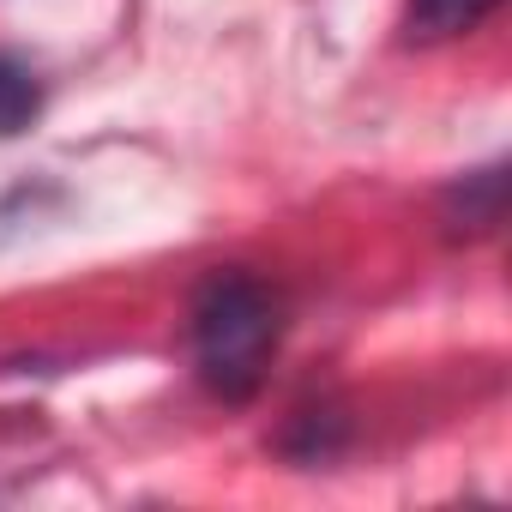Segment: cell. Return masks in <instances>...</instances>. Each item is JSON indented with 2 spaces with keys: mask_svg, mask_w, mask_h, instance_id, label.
I'll return each instance as SVG.
<instances>
[{
  "mask_svg": "<svg viewBox=\"0 0 512 512\" xmlns=\"http://www.w3.org/2000/svg\"><path fill=\"white\" fill-rule=\"evenodd\" d=\"M278 296L247 278V272H217L199 302H193V356L199 374L217 398H253L278 350Z\"/></svg>",
  "mask_w": 512,
  "mask_h": 512,
  "instance_id": "1",
  "label": "cell"
},
{
  "mask_svg": "<svg viewBox=\"0 0 512 512\" xmlns=\"http://www.w3.org/2000/svg\"><path fill=\"white\" fill-rule=\"evenodd\" d=\"M500 199H506V175H500V169L464 175V181L452 187V211H446L452 235H482V229H494V223H500Z\"/></svg>",
  "mask_w": 512,
  "mask_h": 512,
  "instance_id": "2",
  "label": "cell"
},
{
  "mask_svg": "<svg viewBox=\"0 0 512 512\" xmlns=\"http://www.w3.org/2000/svg\"><path fill=\"white\" fill-rule=\"evenodd\" d=\"M500 0H410V37L416 43H446V37H464L476 31Z\"/></svg>",
  "mask_w": 512,
  "mask_h": 512,
  "instance_id": "3",
  "label": "cell"
},
{
  "mask_svg": "<svg viewBox=\"0 0 512 512\" xmlns=\"http://www.w3.org/2000/svg\"><path fill=\"white\" fill-rule=\"evenodd\" d=\"M37 79L19 67V61H7L0 55V139H13L19 127H31V115H37Z\"/></svg>",
  "mask_w": 512,
  "mask_h": 512,
  "instance_id": "4",
  "label": "cell"
}]
</instances>
